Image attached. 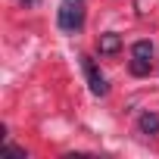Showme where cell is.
Segmentation results:
<instances>
[{
    "label": "cell",
    "mask_w": 159,
    "mask_h": 159,
    "mask_svg": "<svg viewBox=\"0 0 159 159\" xmlns=\"http://www.w3.org/2000/svg\"><path fill=\"white\" fill-rule=\"evenodd\" d=\"M84 16H88L84 13V0H62L59 10H56V22L69 34H75V31L84 28Z\"/></svg>",
    "instance_id": "cell-1"
},
{
    "label": "cell",
    "mask_w": 159,
    "mask_h": 159,
    "mask_svg": "<svg viewBox=\"0 0 159 159\" xmlns=\"http://www.w3.org/2000/svg\"><path fill=\"white\" fill-rule=\"evenodd\" d=\"M81 69H84V78H88V84H91V91H94L97 97H103V94L109 91V84H106V78H103V72L97 69V62H94L91 56H81Z\"/></svg>",
    "instance_id": "cell-2"
},
{
    "label": "cell",
    "mask_w": 159,
    "mask_h": 159,
    "mask_svg": "<svg viewBox=\"0 0 159 159\" xmlns=\"http://www.w3.org/2000/svg\"><path fill=\"white\" fill-rule=\"evenodd\" d=\"M97 50H100L103 56H112V53H119V50H122V38H119L116 31H106V34H100Z\"/></svg>",
    "instance_id": "cell-3"
},
{
    "label": "cell",
    "mask_w": 159,
    "mask_h": 159,
    "mask_svg": "<svg viewBox=\"0 0 159 159\" xmlns=\"http://www.w3.org/2000/svg\"><path fill=\"white\" fill-rule=\"evenodd\" d=\"M137 128H140L143 134H159V116H156V112H143V116L137 119Z\"/></svg>",
    "instance_id": "cell-4"
},
{
    "label": "cell",
    "mask_w": 159,
    "mask_h": 159,
    "mask_svg": "<svg viewBox=\"0 0 159 159\" xmlns=\"http://www.w3.org/2000/svg\"><path fill=\"white\" fill-rule=\"evenodd\" d=\"M131 56H137V59H153V44H150V41H137V44L131 47Z\"/></svg>",
    "instance_id": "cell-5"
},
{
    "label": "cell",
    "mask_w": 159,
    "mask_h": 159,
    "mask_svg": "<svg viewBox=\"0 0 159 159\" xmlns=\"http://www.w3.org/2000/svg\"><path fill=\"white\" fill-rule=\"evenodd\" d=\"M131 72H134V75H147V72H150V59H137V56H134V59H131Z\"/></svg>",
    "instance_id": "cell-6"
},
{
    "label": "cell",
    "mask_w": 159,
    "mask_h": 159,
    "mask_svg": "<svg viewBox=\"0 0 159 159\" xmlns=\"http://www.w3.org/2000/svg\"><path fill=\"white\" fill-rule=\"evenodd\" d=\"M3 153H7V156H19V159H25V156H28V153H25L22 147H16V143H3Z\"/></svg>",
    "instance_id": "cell-7"
}]
</instances>
